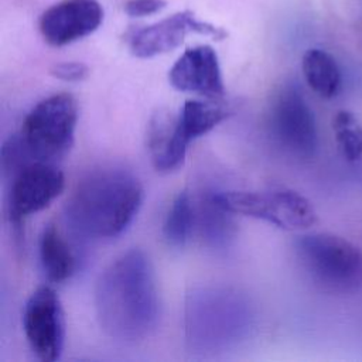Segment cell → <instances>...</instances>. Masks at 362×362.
Wrapping results in <instances>:
<instances>
[{"label":"cell","instance_id":"1","mask_svg":"<svg viewBox=\"0 0 362 362\" xmlns=\"http://www.w3.org/2000/svg\"><path fill=\"white\" fill-rule=\"evenodd\" d=\"M95 311L102 331L122 342L150 337L160 320V296L154 267L141 249H130L99 276Z\"/></svg>","mask_w":362,"mask_h":362},{"label":"cell","instance_id":"2","mask_svg":"<svg viewBox=\"0 0 362 362\" xmlns=\"http://www.w3.org/2000/svg\"><path fill=\"white\" fill-rule=\"evenodd\" d=\"M144 198L140 180L123 167H99L74 187L65 218L82 239H113L136 218Z\"/></svg>","mask_w":362,"mask_h":362},{"label":"cell","instance_id":"3","mask_svg":"<svg viewBox=\"0 0 362 362\" xmlns=\"http://www.w3.org/2000/svg\"><path fill=\"white\" fill-rule=\"evenodd\" d=\"M76 123V99L68 92L54 93L27 113L20 132L8 143L21 165L31 161L52 163L72 147Z\"/></svg>","mask_w":362,"mask_h":362},{"label":"cell","instance_id":"4","mask_svg":"<svg viewBox=\"0 0 362 362\" xmlns=\"http://www.w3.org/2000/svg\"><path fill=\"white\" fill-rule=\"evenodd\" d=\"M294 252L307 276L322 290L352 294L362 290V250L348 239L328 233H305Z\"/></svg>","mask_w":362,"mask_h":362},{"label":"cell","instance_id":"5","mask_svg":"<svg viewBox=\"0 0 362 362\" xmlns=\"http://www.w3.org/2000/svg\"><path fill=\"white\" fill-rule=\"evenodd\" d=\"M212 194L215 201L228 212L260 219L284 230H303L318 222V215L311 201L294 189L223 191Z\"/></svg>","mask_w":362,"mask_h":362},{"label":"cell","instance_id":"6","mask_svg":"<svg viewBox=\"0 0 362 362\" xmlns=\"http://www.w3.org/2000/svg\"><path fill=\"white\" fill-rule=\"evenodd\" d=\"M267 129L273 143L287 156L297 160H310L315 156V116L297 85H281L273 93L267 107Z\"/></svg>","mask_w":362,"mask_h":362},{"label":"cell","instance_id":"7","mask_svg":"<svg viewBox=\"0 0 362 362\" xmlns=\"http://www.w3.org/2000/svg\"><path fill=\"white\" fill-rule=\"evenodd\" d=\"M8 195V218L20 238L24 219L51 205L65 188V177L48 161H31L13 175Z\"/></svg>","mask_w":362,"mask_h":362},{"label":"cell","instance_id":"8","mask_svg":"<svg viewBox=\"0 0 362 362\" xmlns=\"http://www.w3.org/2000/svg\"><path fill=\"white\" fill-rule=\"evenodd\" d=\"M23 329L33 354L41 362L61 358L65 344V317L57 291L49 286L35 288L23 313Z\"/></svg>","mask_w":362,"mask_h":362},{"label":"cell","instance_id":"9","mask_svg":"<svg viewBox=\"0 0 362 362\" xmlns=\"http://www.w3.org/2000/svg\"><path fill=\"white\" fill-rule=\"evenodd\" d=\"M189 33L222 40L228 34L219 27L198 20L191 11H178L139 30L130 40V51L139 58H153L180 47Z\"/></svg>","mask_w":362,"mask_h":362},{"label":"cell","instance_id":"10","mask_svg":"<svg viewBox=\"0 0 362 362\" xmlns=\"http://www.w3.org/2000/svg\"><path fill=\"white\" fill-rule=\"evenodd\" d=\"M103 8L98 0H62L40 17V33L52 47L75 42L99 28Z\"/></svg>","mask_w":362,"mask_h":362},{"label":"cell","instance_id":"11","mask_svg":"<svg viewBox=\"0 0 362 362\" xmlns=\"http://www.w3.org/2000/svg\"><path fill=\"white\" fill-rule=\"evenodd\" d=\"M168 81L181 92L197 93L208 99L225 95L218 54L209 45L187 48L170 68Z\"/></svg>","mask_w":362,"mask_h":362},{"label":"cell","instance_id":"12","mask_svg":"<svg viewBox=\"0 0 362 362\" xmlns=\"http://www.w3.org/2000/svg\"><path fill=\"white\" fill-rule=\"evenodd\" d=\"M147 148L151 164L158 173H171L185 160L188 147L175 132V116L171 112H157L147 124Z\"/></svg>","mask_w":362,"mask_h":362},{"label":"cell","instance_id":"13","mask_svg":"<svg viewBox=\"0 0 362 362\" xmlns=\"http://www.w3.org/2000/svg\"><path fill=\"white\" fill-rule=\"evenodd\" d=\"M38 252L42 272L51 283L66 281L76 272V255L57 225L49 223L42 229Z\"/></svg>","mask_w":362,"mask_h":362},{"label":"cell","instance_id":"14","mask_svg":"<svg viewBox=\"0 0 362 362\" xmlns=\"http://www.w3.org/2000/svg\"><path fill=\"white\" fill-rule=\"evenodd\" d=\"M230 115L229 109L212 100H187L175 116V130L185 146L209 133Z\"/></svg>","mask_w":362,"mask_h":362},{"label":"cell","instance_id":"15","mask_svg":"<svg viewBox=\"0 0 362 362\" xmlns=\"http://www.w3.org/2000/svg\"><path fill=\"white\" fill-rule=\"evenodd\" d=\"M304 79L310 89L322 99H332L341 89V71L335 58L320 48H310L301 59Z\"/></svg>","mask_w":362,"mask_h":362},{"label":"cell","instance_id":"16","mask_svg":"<svg viewBox=\"0 0 362 362\" xmlns=\"http://www.w3.org/2000/svg\"><path fill=\"white\" fill-rule=\"evenodd\" d=\"M197 222L195 205L188 191H180L171 202L163 223V236L168 246L184 247Z\"/></svg>","mask_w":362,"mask_h":362},{"label":"cell","instance_id":"17","mask_svg":"<svg viewBox=\"0 0 362 362\" xmlns=\"http://www.w3.org/2000/svg\"><path fill=\"white\" fill-rule=\"evenodd\" d=\"M230 212L223 209L214 198V194H209L202 202L199 209L197 211V221L199 223V229L202 238L212 245L221 246L226 245L228 239L232 233V223L229 218Z\"/></svg>","mask_w":362,"mask_h":362},{"label":"cell","instance_id":"18","mask_svg":"<svg viewBox=\"0 0 362 362\" xmlns=\"http://www.w3.org/2000/svg\"><path fill=\"white\" fill-rule=\"evenodd\" d=\"M332 132L342 157L348 163L362 160V123L349 110H339L332 117Z\"/></svg>","mask_w":362,"mask_h":362},{"label":"cell","instance_id":"19","mask_svg":"<svg viewBox=\"0 0 362 362\" xmlns=\"http://www.w3.org/2000/svg\"><path fill=\"white\" fill-rule=\"evenodd\" d=\"M89 68L83 62L68 61V62H58L51 68V75L57 79L66 81V82H78L88 76Z\"/></svg>","mask_w":362,"mask_h":362},{"label":"cell","instance_id":"20","mask_svg":"<svg viewBox=\"0 0 362 362\" xmlns=\"http://www.w3.org/2000/svg\"><path fill=\"white\" fill-rule=\"evenodd\" d=\"M164 7V0H127L124 4V11L130 17H146L158 13Z\"/></svg>","mask_w":362,"mask_h":362}]
</instances>
